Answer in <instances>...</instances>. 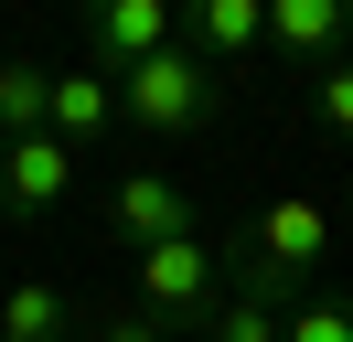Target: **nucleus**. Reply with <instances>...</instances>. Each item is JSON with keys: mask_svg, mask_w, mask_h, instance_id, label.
<instances>
[{"mask_svg": "<svg viewBox=\"0 0 353 342\" xmlns=\"http://www.w3.org/2000/svg\"><path fill=\"white\" fill-rule=\"evenodd\" d=\"M172 43H182V11H172V0H97V11H86V54H97V75H129V64L172 54Z\"/></svg>", "mask_w": 353, "mask_h": 342, "instance_id": "nucleus-6", "label": "nucleus"}, {"mask_svg": "<svg viewBox=\"0 0 353 342\" xmlns=\"http://www.w3.org/2000/svg\"><path fill=\"white\" fill-rule=\"evenodd\" d=\"M139 268V310L161 321V332H193L203 342V321L225 310V246H203V235H172V246H150V256H129Z\"/></svg>", "mask_w": 353, "mask_h": 342, "instance_id": "nucleus-3", "label": "nucleus"}, {"mask_svg": "<svg viewBox=\"0 0 353 342\" xmlns=\"http://www.w3.org/2000/svg\"><path fill=\"white\" fill-rule=\"evenodd\" d=\"M332 268V214L310 203V192H289V203H257L236 235H225V289L236 299H268V310H300L310 289H321Z\"/></svg>", "mask_w": 353, "mask_h": 342, "instance_id": "nucleus-1", "label": "nucleus"}, {"mask_svg": "<svg viewBox=\"0 0 353 342\" xmlns=\"http://www.w3.org/2000/svg\"><path fill=\"white\" fill-rule=\"evenodd\" d=\"M75 332V299L43 289V278H22V289L0 299V342H65Z\"/></svg>", "mask_w": 353, "mask_h": 342, "instance_id": "nucleus-10", "label": "nucleus"}, {"mask_svg": "<svg viewBox=\"0 0 353 342\" xmlns=\"http://www.w3.org/2000/svg\"><path fill=\"white\" fill-rule=\"evenodd\" d=\"M203 342H289V321L268 310V299H236V289H225V310L203 321Z\"/></svg>", "mask_w": 353, "mask_h": 342, "instance_id": "nucleus-12", "label": "nucleus"}, {"mask_svg": "<svg viewBox=\"0 0 353 342\" xmlns=\"http://www.w3.org/2000/svg\"><path fill=\"white\" fill-rule=\"evenodd\" d=\"M118 107H129V128H150V139H193V128L225 118V64H203L193 43H172V54H150V64L118 75Z\"/></svg>", "mask_w": 353, "mask_h": 342, "instance_id": "nucleus-2", "label": "nucleus"}, {"mask_svg": "<svg viewBox=\"0 0 353 342\" xmlns=\"http://www.w3.org/2000/svg\"><path fill=\"white\" fill-rule=\"evenodd\" d=\"M75 182H86V161H75L54 128H32V139H0V225H32V214H54Z\"/></svg>", "mask_w": 353, "mask_h": 342, "instance_id": "nucleus-5", "label": "nucleus"}, {"mask_svg": "<svg viewBox=\"0 0 353 342\" xmlns=\"http://www.w3.org/2000/svg\"><path fill=\"white\" fill-rule=\"evenodd\" d=\"M289 342H353V299L343 289H310L300 310H289Z\"/></svg>", "mask_w": 353, "mask_h": 342, "instance_id": "nucleus-13", "label": "nucleus"}, {"mask_svg": "<svg viewBox=\"0 0 353 342\" xmlns=\"http://www.w3.org/2000/svg\"><path fill=\"white\" fill-rule=\"evenodd\" d=\"M310 107H321V128H332V139H353V54L310 75Z\"/></svg>", "mask_w": 353, "mask_h": 342, "instance_id": "nucleus-14", "label": "nucleus"}, {"mask_svg": "<svg viewBox=\"0 0 353 342\" xmlns=\"http://www.w3.org/2000/svg\"><path fill=\"white\" fill-rule=\"evenodd\" d=\"M118 118H129V107H118V75H97V64H75V75H54V139H65L75 161H86V150L108 139Z\"/></svg>", "mask_w": 353, "mask_h": 342, "instance_id": "nucleus-8", "label": "nucleus"}, {"mask_svg": "<svg viewBox=\"0 0 353 342\" xmlns=\"http://www.w3.org/2000/svg\"><path fill=\"white\" fill-rule=\"evenodd\" d=\"M86 342H172V332H161L150 310H97V321H86Z\"/></svg>", "mask_w": 353, "mask_h": 342, "instance_id": "nucleus-15", "label": "nucleus"}, {"mask_svg": "<svg viewBox=\"0 0 353 342\" xmlns=\"http://www.w3.org/2000/svg\"><path fill=\"white\" fill-rule=\"evenodd\" d=\"M54 128V75L43 64H0V139H32Z\"/></svg>", "mask_w": 353, "mask_h": 342, "instance_id": "nucleus-11", "label": "nucleus"}, {"mask_svg": "<svg viewBox=\"0 0 353 342\" xmlns=\"http://www.w3.org/2000/svg\"><path fill=\"white\" fill-rule=\"evenodd\" d=\"M108 235H118V256H150V246H172V235H203L182 171H118L108 182Z\"/></svg>", "mask_w": 353, "mask_h": 342, "instance_id": "nucleus-4", "label": "nucleus"}, {"mask_svg": "<svg viewBox=\"0 0 353 342\" xmlns=\"http://www.w3.org/2000/svg\"><path fill=\"white\" fill-rule=\"evenodd\" d=\"M182 43H193L203 64H257L268 54V0H203V11L182 21Z\"/></svg>", "mask_w": 353, "mask_h": 342, "instance_id": "nucleus-9", "label": "nucleus"}, {"mask_svg": "<svg viewBox=\"0 0 353 342\" xmlns=\"http://www.w3.org/2000/svg\"><path fill=\"white\" fill-rule=\"evenodd\" d=\"M343 32H353L343 0H268V54H279L289 75H300V64H332Z\"/></svg>", "mask_w": 353, "mask_h": 342, "instance_id": "nucleus-7", "label": "nucleus"}]
</instances>
